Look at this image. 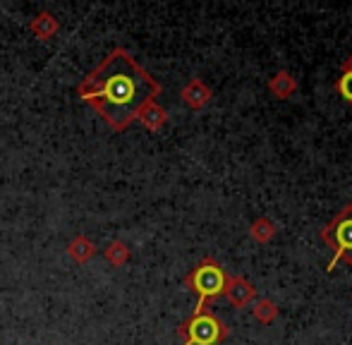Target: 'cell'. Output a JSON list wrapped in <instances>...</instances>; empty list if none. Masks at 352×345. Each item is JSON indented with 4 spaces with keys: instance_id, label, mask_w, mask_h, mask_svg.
I'll list each match as a JSON object with an SVG mask.
<instances>
[{
    "instance_id": "obj_9",
    "label": "cell",
    "mask_w": 352,
    "mask_h": 345,
    "mask_svg": "<svg viewBox=\"0 0 352 345\" xmlns=\"http://www.w3.org/2000/svg\"><path fill=\"white\" fill-rule=\"evenodd\" d=\"M106 259H108V264H113V266H125V264H127V259H130V249H127V245H125V243L116 240V243L108 245Z\"/></svg>"
},
{
    "instance_id": "obj_6",
    "label": "cell",
    "mask_w": 352,
    "mask_h": 345,
    "mask_svg": "<svg viewBox=\"0 0 352 345\" xmlns=\"http://www.w3.org/2000/svg\"><path fill=\"white\" fill-rule=\"evenodd\" d=\"M67 254H70L77 264H87V261L96 254V245H94L87 235H77V238L67 245Z\"/></svg>"
},
{
    "instance_id": "obj_5",
    "label": "cell",
    "mask_w": 352,
    "mask_h": 345,
    "mask_svg": "<svg viewBox=\"0 0 352 345\" xmlns=\"http://www.w3.org/2000/svg\"><path fill=\"white\" fill-rule=\"evenodd\" d=\"M29 29H32V34L36 38H41V41H48V38L56 36V34H58L60 24H58V19L53 17L51 12H41V14H36V17L32 19Z\"/></svg>"
},
{
    "instance_id": "obj_8",
    "label": "cell",
    "mask_w": 352,
    "mask_h": 345,
    "mask_svg": "<svg viewBox=\"0 0 352 345\" xmlns=\"http://www.w3.org/2000/svg\"><path fill=\"white\" fill-rule=\"evenodd\" d=\"M182 101H185L187 106H192V108L204 106V103L209 101V89H206L204 85H201L199 80L190 82V85H187L185 89H182Z\"/></svg>"
},
{
    "instance_id": "obj_3",
    "label": "cell",
    "mask_w": 352,
    "mask_h": 345,
    "mask_svg": "<svg viewBox=\"0 0 352 345\" xmlns=\"http://www.w3.org/2000/svg\"><path fill=\"white\" fill-rule=\"evenodd\" d=\"M226 333V326L209 312L192 314L190 322L180 326V336L185 338L182 345H218Z\"/></svg>"
},
{
    "instance_id": "obj_2",
    "label": "cell",
    "mask_w": 352,
    "mask_h": 345,
    "mask_svg": "<svg viewBox=\"0 0 352 345\" xmlns=\"http://www.w3.org/2000/svg\"><path fill=\"white\" fill-rule=\"evenodd\" d=\"M185 283L199 295V302H197V307H195V314H199V312H204L206 300L216 298V295H221L223 290H226V274H223V269L213 259H204L190 276H187Z\"/></svg>"
},
{
    "instance_id": "obj_7",
    "label": "cell",
    "mask_w": 352,
    "mask_h": 345,
    "mask_svg": "<svg viewBox=\"0 0 352 345\" xmlns=\"http://www.w3.org/2000/svg\"><path fill=\"white\" fill-rule=\"evenodd\" d=\"M140 120L144 122V125H146V130H158V127L163 125V122H166V111H163L161 106H158L156 101H148L146 106L142 108L140 111Z\"/></svg>"
},
{
    "instance_id": "obj_1",
    "label": "cell",
    "mask_w": 352,
    "mask_h": 345,
    "mask_svg": "<svg viewBox=\"0 0 352 345\" xmlns=\"http://www.w3.org/2000/svg\"><path fill=\"white\" fill-rule=\"evenodd\" d=\"M158 91L161 85L120 46L113 48L111 56L77 87L79 98L87 101L116 132H125Z\"/></svg>"
},
{
    "instance_id": "obj_4",
    "label": "cell",
    "mask_w": 352,
    "mask_h": 345,
    "mask_svg": "<svg viewBox=\"0 0 352 345\" xmlns=\"http://www.w3.org/2000/svg\"><path fill=\"white\" fill-rule=\"evenodd\" d=\"M333 245L338 247V254H336V259L338 257H348L352 259V209L345 211L343 216L338 219V223H336V230H333ZM336 259L331 261V269H333Z\"/></svg>"
},
{
    "instance_id": "obj_10",
    "label": "cell",
    "mask_w": 352,
    "mask_h": 345,
    "mask_svg": "<svg viewBox=\"0 0 352 345\" xmlns=\"http://www.w3.org/2000/svg\"><path fill=\"white\" fill-rule=\"evenodd\" d=\"M228 295H230V300L237 304V307H242V304L247 302V298L252 295V288L245 283V280H235V283L228 288Z\"/></svg>"
},
{
    "instance_id": "obj_11",
    "label": "cell",
    "mask_w": 352,
    "mask_h": 345,
    "mask_svg": "<svg viewBox=\"0 0 352 345\" xmlns=\"http://www.w3.org/2000/svg\"><path fill=\"white\" fill-rule=\"evenodd\" d=\"M338 89H340V93H343V98H348V101L352 103V67H348L345 75L340 77Z\"/></svg>"
}]
</instances>
